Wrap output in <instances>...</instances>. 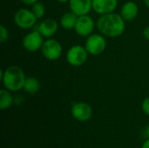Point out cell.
Returning <instances> with one entry per match:
<instances>
[{
	"label": "cell",
	"instance_id": "obj_1",
	"mask_svg": "<svg viewBox=\"0 0 149 148\" xmlns=\"http://www.w3.org/2000/svg\"><path fill=\"white\" fill-rule=\"evenodd\" d=\"M96 28L106 38H115L124 33L126 21L120 14L115 12L100 15L96 21Z\"/></svg>",
	"mask_w": 149,
	"mask_h": 148
},
{
	"label": "cell",
	"instance_id": "obj_24",
	"mask_svg": "<svg viewBox=\"0 0 149 148\" xmlns=\"http://www.w3.org/2000/svg\"><path fill=\"white\" fill-rule=\"evenodd\" d=\"M56 1L60 3H69L70 0H56Z\"/></svg>",
	"mask_w": 149,
	"mask_h": 148
},
{
	"label": "cell",
	"instance_id": "obj_5",
	"mask_svg": "<svg viewBox=\"0 0 149 148\" xmlns=\"http://www.w3.org/2000/svg\"><path fill=\"white\" fill-rule=\"evenodd\" d=\"M85 47L90 55H100L106 51L107 48L106 37L100 33H93L86 38L85 42Z\"/></svg>",
	"mask_w": 149,
	"mask_h": 148
},
{
	"label": "cell",
	"instance_id": "obj_22",
	"mask_svg": "<svg viewBox=\"0 0 149 148\" xmlns=\"http://www.w3.org/2000/svg\"><path fill=\"white\" fill-rule=\"evenodd\" d=\"M142 35H143V37H144L146 39L149 40V26H147V27H145V28L143 29Z\"/></svg>",
	"mask_w": 149,
	"mask_h": 148
},
{
	"label": "cell",
	"instance_id": "obj_11",
	"mask_svg": "<svg viewBox=\"0 0 149 148\" xmlns=\"http://www.w3.org/2000/svg\"><path fill=\"white\" fill-rule=\"evenodd\" d=\"M118 6V0H93V10L100 15L114 12Z\"/></svg>",
	"mask_w": 149,
	"mask_h": 148
},
{
	"label": "cell",
	"instance_id": "obj_19",
	"mask_svg": "<svg viewBox=\"0 0 149 148\" xmlns=\"http://www.w3.org/2000/svg\"><path fill=\"white\" fill-rule=\"evenodd\" d=\"M141 109L146 115L149 116V96L147 97L146 99H144V100L142 101Z\"/></svg>",
	"mask_w": 149,
	"mask_h": 148
},
{
	"label": "cell",
	"instance_id": "obj_10",
	"mask_svg": "<svg viewBox=\"0 0 149 148\" xmlns=\"http://www.w3.org/2000/svg\"><path fill=\"white\" fill-rule=\"evenodd\" d=\"M58 23L53 18H45L40 21L37 24V31L45 38H52L58 30Z\"/></svg>",
	"mask_w": 149,
	"mask_h": 148
},
{
	"label": "cell",
	"instance_id": "obj_13",
	"mask_svg": "<svg viewBox=\"0 0 149 148\" xmlns=\"http://www.w3.org/2000/svg\"><path fill=\"white\" fill-rule=\"evenodd\" d=\"M120 14L126 22L133 21L137 17L139 14V6L134 1H127L121 6Z\"/></svg>",
	"mask_w": 149,
	"mask_h": 148
},
{
	"label": "cell",
	"instance_id": "obj_12",
	"mask_svg": "<svg viewBox=\"0 0 149 148\" xmlns=\"http://www.w3.org/2000/svg\"><path fill=\"white\" fill-rule=\"evenodd\" d=\"M70 10L79 16L87 15L93 10V0H70Z\"/></svg>",
	"mask_w": 149,
	"mask_h": 148
},
{
	"label": "cell",
	"instance_id": "obj_25",
	"mask_svg": "<svg viewBox=\"0 0 149 148\" xmlns=\"http://www.w3.org/2000/svg\"><path fill=\"white\" fill-rule=\"evenodd\" d=\"M145 133L148 136V138H149V125L148 126V127L146 128V130H145Z\"/></svg>",
	"mask_w": 149,
	"mask_h": 148
},
{
	"label": "cell",
	"instance_id": "obj_23",
	"mask_svg": "<svg viewBox=\"0 0 149 148\" xmlns=\"http://www.w3.org/2000/svg\"><path fill=\"white\" fill-rule=\"evenodd\" d=\"M141 148H149V138H148V139L144 141V143H143L142 146H141Z\"/></svg>",
	"mask_w": 149,
	"mask_h": 148
},
{
	"label": "cell",
	"instance_id": "obj_26",
	"mask_svg": "<svg viewBox=\"0 0 149 148\" xmlns=\"http://www.w3.org/2000/svg\"><path fill=\"white\" fill-rule=\"evenodd\" d=\"M144 3H145V5L149 9V0H144Z\"/></svg>",
	"mask_w": 149,
	"mask_h": 148
},
{
	"label": "cell",
	"instance_id": "obj_4",
	"mask_svg": "<svg viewBox=\"0 0 149 148\" xmlns=\"http://www.w3.org/2000/svg\"><path fill=\"white\" fill-rule=\"evenodd\" d=\"M13 20L15 24L18 28L23 30H28L33 28L37 24L38 19L33 14L31 10L21 8L17 10L14 14Z\"/></svg>",
	"mask_w": 149,
	"mask_h": 148
},
{
	"label": "cell",
	"instance_id": "obj_7",
	"mask_svg": "<svg viewBox=\"0 0 149 148\" xmlns=\"http://www.w3.org/2000/svg\"><path fill=\"white\" fill-rule=\"evenodd\" d=\"M44 38H45L37 30H33L24 36L22 45L25 51L29 52H36L41 50L45 42Z\"/></svg>",
	"mask_w": 149,
	"mask_h": 148
},
{
	"label": "cell",
	"instance_id": "obj_8",
	"mask_svg": "<svg viewBox=\"0 0 149 148\" xmlns=\"http://www.w3.org/2000/svg\"><path fill=\"white\" fill-rule=\"evenodd\" d=\"M96 27V22L93 18L87 15L79 16L77 18V22L74 27L75 32L83 38H87L91 34H93L94 29Z\"/></svg>",
	"mask_w": 149,
	"mask_h": 148
},
{
	"label": "cell",
	"instance_id": "obj_20",
	"mask_svg": "<svg viewBox=\"0 0 149 148\" xmlns=\"http://www.w3.org/2000/svg\"><path fill=\"white\" fill-rule=\"evenodd\" d=\"M24 99L22 95L17 94L14 96V104L15 105H21L24 103Z\"/></svg>",
	"mask_w": 149,
	"mask_h": 148
},
{
	"label": "cell",
	"instance_id": "obj_15",
	"mask_svg": "<svg viewBox=\"0 0 149 148\" xmlns=\"http://www.w3.org/2000/svg\"><path fill=\"white\" fill-rule=\"evenodd\" d=\"M14 104V96L12 92L3 88L0 90V109L7 110Z\"/></svg>",
	"mask_w": 149,
	"mask_h": 148
},
{
	"label": "cell",
	"instance_id": "obj_18",
	"mask_svg": "<svg viewBox=\"0 0 149 148\" xmlns=\"http://www.w3.org/2000/svg\"><path fill=\"white\" fill-rule=\"evenodd\" d=\"M9 39V31L4 25H0V43L3 44Z\"/></svg>",
	"mask_w": 149,
	"mask_h": 148
},
{
	"label": "cell",
	"instance_id": "obj_6",
	"mask_svg": "<svg viewBox=\"0 0 149 148\" xmlns=\"http://www.w3.org/2000/svg\"><path fill=\"white\" fill-rule=\"evenodd\" d=\"M40 51H42L43 56L47 60L55 61L60 58L63 52V47L59 41L51 38L45 40Z\"/></svg>",
	"mask_w": 149,
	"mask_h": 148
},
{
	"label": "cell",
	"instance_id": "obj_3",
	"mask_svg": "<svg viewBox=\"0 0 149 148\" xmlns=\"http://www.w3.org/2000/svg\"><path fill=\"white\" fill-rule=\"evenodd\" d=\"M88 51L85 46L75 44L71 46L65 54L66 62L73 67H79L86 64L88 58Z\"/></svg>",
	"mask_w": 149,
	"mask_h": 148
},
{
	"label": "cell",
	"instance_id": "obj_9",
	"mask_svg": "<svg viewBox=\"0 0 149 148\" xmlns=\"http://www.w3.org/2000/svg\"><path fill=\"white\" fill-rule=\"evenodd\" d=\"M71 113L76 120L79 122H87L93 117V108L86 102H76L72 106Z\"/></svg>",
	"mask_w": 149,
	"mask_h": 148
},
{
	"label": "cell",
	"instance_id": "obj_21",
	"mask_svg": "<svg viewBox=\"0 0 149 148\" xmlns=\"http://www.w3.org/2000/svg\"><path fill=\"white\" fill-rule=\"evenodd\" d=\"M20 1L24 5H31V6L34 3H36L37 2H39V0H20Z\"/></svg>",
	"mask_w": 149,
	"mask_h": 148
},
{
	"label": "cell",
	"instance_id": "obj_17",
	"mask_svg": "<svg viewBox=\"0 0 149 148\" xmlns=\"http://www.w3.org/2000/svg\"><path fill=\"white\" fill-rule=\"evenodd\" d=\"M31 10L38 19H41L45 15V6L41 2H37L36 3L32 4Z\"/></svg>",
	"mask_w": 149,
	"mask_h": 148
},
{
	"label": "cell",
	"instance_id": "obj_14",
	"mask_svg": "<svg viewBox=\"0 0 149 148\" xmlns=\"http://www.w3.org/2000/svg\"><path fill=\"white\" fill-rule=\"evenodd\" d=\"M77 18H78V16L70 10L68 12L64 13L60 17L59 24L63 29H65L66 31L74 30V27H75V24L77 22Z\"/></svg>",
	"mask_w": 149,
	"mask_h": 148
},
{
	"label": "cell",
	"instance_id": "obj_2",
	"mask_svg": "<svg viewBox=\"0 0 149 148\" xmlns=\"http://www.w3.org/2000/svg\"><path fill=\"white\" fill-rule=\"evenodd\" d=\"M26 76L22 68L17 65H11L5 70H0V80L3 88L12 92H19L23 90Z\"/></svg>",
	"mask_w": 149,
	"mask_h": 148
},
{
	"label": "cell",
	"instance_id": "obj_16",
	"mask_svg": "<svg viewBox=\"0 0 149 148\" xmlns=\"http://www.w3.org/2000/svg\"><path fill=\"white\" fill-rule=\"evenodd\" d=\"M41 88L39 80L35 77H26L23 90L28 94H35Z\"/></svg>",
	"mask_w": 149,
	"mask_h": 148
}]
</instances>
